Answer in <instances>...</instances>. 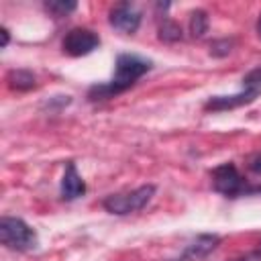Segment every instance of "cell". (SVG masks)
Masks as SVG:
<instances>
[{"instance_id": "13", "label": "cell", "mask_w": 261, "mask_h": 261, "mask_svg": "<svg viewBox=\"0 0 261 261\" xmlns=\"http://www.w3.org/2000/svg\"><path fill=\"white\" fill-rule=\"evenodd\" d=\"M45 8L55 18H61V16H67L69 12H73L77 8V2H73V0H49V2H45Z\"/></svg>"}, {"instance_id": "9", "label": "cell", "mask_w": 261, "mask_h": 261, "mask_svg": "<svg viewBox=\"0 0 261 261\" xmlns=\"http://www.w3.org/2000/svg\"><path fill=\"white\" fill-rule=\"evenodd\" d=\"M218 243H220V237L218 234H198L188 245V249L184 253V259H192V261L204 259V257H208L218 247Z\"/></svg>"}, {"instance_id": "11", "label": "cell", "mask_w": 261, "mask_h": 261, "mask_svg": "<svg viewBox=\"0 0 261 261\" xmlns=\"http://www.w3.org/2000/svg\"><path fill=\"white\" fill-rule=\"evenodd\" d=\"M208 22L210 20H208L206 10H194L190 14V35L194 39H202L206 35V31H208Z\"/></svg>"}, {"instance_id": "2", "label": "cell", "mask_w": 261, "mask_h": 261, "mask_svg": "<svg viewBox=\"0 0 261 261\" xmlns=\"http://www.w3.org/2000/svg\"><path fill=\"white\" fill-rule=\"evenodd\" d=\"M0 241L4 247L14 251H31L39 245L37 232L22 218H14V216L0 218Z\"/></svg>"}, {"instance_id": "17", "label": "cell", "mask_w": 261, "mask_h": 261, "mask_svg": "<svg viewBox=\"0 0 261 261\" xmlns=\"http://www.w3.org/2000/svg\"><path fill=\"white\" fill-rule=\"evenodd\" d=\"M237 261H261V253H249V255H245Z\"/></svg>"}, {"instance_id": "4", "label": "cell", "mask_w": 261, "mask_h": 261, "mask_svg": "<svg viewBox=\"0 0 261 261\" xmlns=\"http://www.w3.org/2000/svg\"><path fill=\"white\" fill-rule=\"evenodd\" d=\"M212 188L218 194L228 196V198L247 194L245 179H243V175L239 173V169L232 163H222V165L214 167V171H212Z\"/></svg>"}, {"instance_id": "12", "label": "cell", "mask_w": 261, "mask_h": 261, "mask_svg": "<svg viewBox=\"0 0 261 261\" xmlns=\"http://www.w3.org/2000/svg\"><path fill=\"white\" fill-rule=\"evenodd\" d=\"M181 27L171 20V18H163L161 24H159V39L165 41V43H175V41H181Z\"/></svg>"}, {"instance_id": "8", "label": "cell", "mask_w": 261, "mask_h": 261, "mask_svg": "<svg viewBox=\"0 0 261 261\" xmlns=\"http://www.w3.org/2000/svg\"><path fill=\"white\" fill-rule=\"evenodd\" d=\"M86 194V181L75 169V163L69 161L65 167V173L61 177V198L63 200H75Z\"/></svg>"}, {"instance_id": "20", "label": "cell", "mask_w": 261, "mask_h": 261, "mask_svg": "<svg viewBox=\"0 0 261 261\" xmlns=\"http://www.w3.org/2000/svg\"><path fill=\"white\" fill-rule=\"evenodd\" d=\"M257 35L261 37V14H259V18H257Z\"/></svg>"}, {"instance_id": "18", "label": "cell", "mask_w": 261, "mask_h": 261, "mask_svg": "<svg viewBox=\"0 0 261 261\" xmlns=\"http://www.w3.org/2000/svg\"><path fill=\"white\" fill-rule=\"evenodd\" d=\"M0 33H2V47H6V45H8V41H10V37H8V31L2 27V29H0Z\"/></svg>"}, {"instance_id": "14", "label": "cell", "mask_w": 261, "mask_h": 261, "mask_svg": "<svg viewBox=\"0 0 261 261\" xmlns=\"http://www.w3.org/2000/svg\"><path fill=\"white\" fill-rule=\"evenodd\" d=\"M232 45H234L232 39H216V41L210 43V55H214V57H226L232 51Z\"/></svg>"}, {"instance_id": "5", "label": "cell", "mask_w": 261, "mask_h": 261, "mask_svg": "<svg viewBox=\"0 0 261 261\" xmlns=\"http://www.w3.org/2000/svg\"><path fill=\"white\" fill-rule=\"evenodd\" d=\"M63 51L71 57H82L92 53L98 45H100V37L92 31V29H84V27H75L71 31H67V35L63 37Z\"/></svg>"}, {"instance_id": "1", "label": "cell", "mask_w": 261, "mask_h": 261, "mask_svg": "<svg viewBox=\"0 0 261 261\" xmlns=\"http://www.w3.org/2000/svg\"><path fill=\"white\" fill-rule=\"evenodd\" d=\"M114 75L108 84H96L88 90V98L90 100H108L124 90H128L139 77H143L149 69H151V61L143 59L139 55H130V53H122L116 57L114 63Z\"/></svg>"}, {"instance_id": "10", "label": "cell", "mask_w": 261, "mask_h": 261, "mask_svg": "<svg viewBox=\"0 0 261 261\" xmlns=\"http://www.w3.org/2000/svg\"><path fill=\"white\" fill-rule=\"evenodd\" d=\"M6 82L12 90H18V92H27L37 86V80L29 69H10L6 73Z\"/></svg>"}, {"instance_id": "6", "label": "cell", "mask_w": 261, "mask_h": 261, "mask_svg": "<svg viewBox=\"0 0 261 261\" xmlns=\"http://www.w3.org/2000/svg\"><path fill=\"white\" fill-rule=\"evenodd\" d=\"M141 18H143L141 10H139L135 4H130V2H118V4H114V6L110 8V12H108L110 24H112L116 31L124 33V35H133V33L139 29Z\"/></svg>"}, {"instance_id": "16", "label": "cell", "mask_w": 261, "mask_h": 261, "mask_svg": "<svg viewBox=\"0 0 261 261\" xmlns=\"http://www.w3.org/2000/svg\"><path fill=\"white\" fill-rule=\"evenodd\" d=\"M249 169H251V171H255V173H261V153H257V155L251 159Z\"/></svg>"}, {"instance_id": "19", "label": "cell", "mask_w": 261, "mask_h": 261, "mask_svg": "<svg viewBox=\"0 0 261 261\" xmlns=\"http://www.w3.org/2000/svg\"><path fill=\"white\" fill-rule=\"evenodd\" d=\"M247 194H261V186H255V188H247Z\"/></svg>"}, {"instance_id": "3", "label": "cell", "mask_w": 261, "mask_h": 261, "mask_svg": "<svg viewBox=\"0 0 261 261\" xmlns=\"http://www.w3.org/2000/svg\"><path fill=\"white\" fill-rule=\"evenodd\" d=\"M155 194V186L153 184H147V186H141L133 192H126V194H110L102 200V206L106 212L110 214H118V216H124V214H133V212H139L143 210L149 200L153 198Z\"/></svg>"}, {"instance_id": "15", "label": "cell", "mask_w": 261, "mask_h": 261, "mask_svg": "<svg viewBox=\"0 0 261 261\" xmlns=\"http://www.w3.org/2000/svg\"><path fill=\"white\" fill-rule=\"evenodd\" d=\"M243 88L245 90H255V92H261V65L251 69L249 73H245L243 77Z\"/></svg>"}, {"instance_id": "7", "label": "cell", "mask_w": 261, "mask_h": 261, "mask_svg": "<svg viewBox=\"0 0 261 261\" xmlns=\"http://www.w3.org/2000/svg\"><path fill=\"white\" fill-rule=\"evenodd\" d=\"M259 96V92L255 90H245L239 94H230V96H212L208 98V102L204 104V110H212V112H222V110H232L239 106H245L249 102H253Z\"/></svg>"}]
</instances>
